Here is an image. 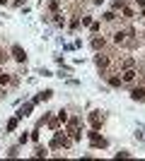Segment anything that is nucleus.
Instances as JSON below:
<instances>
[{"instance_id": "nucleus-1", "label": "nucleus", "mask_w": 145, "mask_h": 161, "mask_svg": "<svg viewBox=\"0 0 145 161\" xmlns=\"http://www.w3.org/2000/svg\"><path fill=\"white\" fill-rule=\"evenodd\" d=\"M87 137H90V144H92L94 149H104V147H107V144H109V142H107V139H104V137H102V135H99V132H97V130H92V132H87Z\"/></svg>"}, {"instance_id": "nucleus-2", "label": "nucleus", "mask_w": 145, "mask_h": 161, "mask_svg": "<svg viewBox=\"0 0 145 161\" xmlns=\"http://www.w3.org/2000/svg\"><path fill=\"white\" fill-rule=\"evenodd\" d=\"M61 147H70V139H65V135L56 132L53 139H51V149H61Z\"/></svg>"}, {"instance_id": "nucleus-3", "label": "nucleus", "mask_w": 145, "mask_h": 161, "mask_svg": "<svg viewBox=\"0 0 145 161\" xmlns=\"http://www.w3.org/2000/svg\"><path fill=\"white\" fill-rule=\"evenodd\" d=\"M12 58H15L17 63H24V60H27V53H24V48H22V46H12Z\"/></svg>"}, {"instance_id": "nucleus-4", "label": "nucleus", "mask_w": 145, "mask_h": 161, "mask_svg": "<svg viewBox=\"0 0 145 161\" xmlns=\"http://www.w3.org/2000/svg\"><path fill=\"white\" fill-rule=\"evenodd\" d=\"M32 108H34V101H29V103H24L22 108H19V113H17V118L22 120V118H27L29 113H32Z\"/></svg>"}, {"instance_id": "nucleus-5", "label": "nucleus", "mask_w": 145, "mask_h": 161, "mask_svg": "<svg viewBox=\"0 0 145 161\" xmlns=\"http://www.w3.org/2000/svg\"><path fill=\"white\" fill-rule=\"evenodd\" d=\"M128 36H133L131 29H128V32H118L116 36H114V41H116V43H126V39H128Z\"/></svg>"}, {"instance_id": "nucleus-6", "label": "nucleus", "mask_w": 145, "mask_h": 161, "mask_svg": "<svg viewBox=\"0 0 145 161\" xmlns=\"http://www.w3.org/2000/svg\"><path fill=\"white\" fill-rule=\"evenodd\" d=\"M133 79H136V70L126 67V70H123V77H121V82H133Z\"/></svg>"}, {"instance_id": "nucleus-7", "label": "nucleus", "mask_w": 145, "mask_h": 161, "mask_svg": "<svg viewBox=\"0 0 145 161\" xmlns=\"http://www.w3.org/2000/svg\"><path fill=\"white\" fill-rule=\"evenodd\" d=\"M90 123H92V130H97L99 125H102V118H99V113H97V111L90 116Z\"/></svg>"}, {"instance_id": "nucleus-8", "label": "nucleus", "mask_w": 145, "mask_h": 161, "mask_svg": "<svg viewBox=\"0 0 145 161\" xmlns=\"http://www.w3.org/2000/svg\"><path fill=\"white\" fill-rule=\"evenodd\" d=\"M51 96H53V92H51V89H46V92H41V94L34 99V103H39V101H48Z\"/></svg>"}, {"instance_id": "nucleus-9", "label": "nucleus", "mask_w": 145, "mask_h": 161, "mask_svg": "<svg viewBox=\"0 0 145 161\" xmlns=\"http://www.w3.org/2000/svg\"><path fill=\"white\" fill-rule=\"evenodd\" d=\"M131 99H133V101H145V89H133Z\"/></svg>"}, {"instance_id": "nucleus-10", "label": "nucleus", "mask_w": 145, "mask_h": 161, "mask_svg": "<svg viewBox=\"0 0 145 161\" xmlns=\"http://www.w3.org/2000/svg\"><path fill=\"white\" fill-rule=\"evenodd\" d=\"M17 123H19V118H10L7 125H5V130H7V132H15V130H17Z\"/></svg>"}, {"instance_id": "nucleus-11", "label": "nucleus", "mask_w": 145, "mask_h": 161, "mask_svg": "<svg viewBox=\"0 0 145 161\" xmlns=\"http://www.w3.org/2000/svg\"><path fill=\"white\" fill-rule=\"evenodd\" d=\"M94 63H97V67H107V65H109V58H104V55H97V58H94Z\"/></svg>"}, {"instance_id": "nucleus-12", "label": "nucleus", "mask_w": 145, "mask_h": 161, "mask_svg": "<svg viewBox=\"0 0 145 161\" xmlns=\"http://www.w3.org/2000/svg\"><path fill=\"white\" fill-rule=\"evenodd\" d=\"M92 48H97V51L104 48V39H94V41H92Z\"/></svg>"}, {"instance_id": "nucleus-13", "label": "nucleus", "mask_w": 145, "mask_h": 161, "mask_svg": "<svg viewBox=\"0 0 145 161\" xmlns=\"http://www.w3.org/2000/svg\"><path fill=\"white\" fill-rule=\"evenodd\" d=\"M109 84H111V87H121V77H111Z\"/></svg>"}, {"instance_id": "nucleus-14", "label": "nucleus", "mask_w": 145, "mask_h": 161, "mask_svg": "<svg viewBox=\"0 0 145 161\" xmlns=\"http://www.w3.org/2000/svg\"><path fill=\"white\" fill-rule=\"evenodd\" d=\"M34 156H46V149H44V147H36V152H34Z\"/></svg>"}, {"instance_id": "nucleus-15", "label": "nucleus", "mask_w": 145, "mask_h": 161, "mask_svg": "<svg viewBox=\"0 0 145 161\" xmlns=\"http://www.w3.org/2000/svg\"><path fill=\"white\" fill-rule=\"evenodd\" d=\"M104 19H107V22H114V19H116V15H114V12H107V15H104Z\"/></svg>"}, {"instance_id": "nucleus-16", "label": "nucleus", "mask_w": 145, "mask_h": 161, "mask_svg": "<svg viewBox=\"0 0 145 161\" xmlns=\"http://www.w3.org/2000/svg\"><path fill=\"white\" fill-rule=\"evenodd\" d=\"M80 22H82V24H85V27H90V24H92V17H82V19H80Z\"/></svg>"}, {"instance_id": "nucleus-17", "label": "nucleus", "mask_w": 145, "mask_h": 161, "mask_svg": "<svg viewBox=\"0 0 145 161\" xmlns=\"http://www.w3.org/2000/svg\"><path fill=\"white\" fill-rule=\"evenodd\" d=\"M58 120H61V123H65V120H68V116H65V111H61V113H58Z\"/></svg>"}, {"instance_id": "nucleus-18", "label": "nucleus", "mask_w": 145, "mask_h": 161, "mask_svg": "<svg viewBox=\"0 0 145 161\" xmlns=\"http://www.w3.org/2000/svg\"><path fill=\"white\" fill-rule=\"evenodd\" d=\"M70 27H72V29H77V27H80V19H77V17H75V19H70Z\"/></svg>"}, {"instance_id": "nucleus-19", "label": "nucleus", "mask_w": 145, "mask_h": 161, "mask_svg": "<svg viewBox=\"0 0 145 161\" xmlns=\"http://www.w3.org/2000/svg\"><path fill=\"white\" fill-rule=\"evenodd\" d=\"M2 60H7V55H5V51H0V63H2Z\"/></svg>"}, {"instance_id": "nucleus-20", "label": "nucleus", "mask_w": 145, "mask_h": 161, "mask_svg": "<svg viewBox=\"0 0 145 161\" xmlns=\"http://www.w3.org/2000/svg\"><path fill=\"white\" fill-rule=\"evenodd\" d=\"M136 2H138V5H140V7H145V0H136Z\"/></svg>"}, {"instance_id": "nucleus-21", "label": "nucleus", "mask_w": 145, "mask_h": 161, "mask_svg": "<svg viewBox=\"0 0 145 161\" xmlns=\"http://www.w3.org/2000/svg\"><path fill=\"white\" fill-rule=\"evenodd\" d=\"M102 2H104V0H94V5H102Z\"/></svg>"}, {"instance_id": "nucleus-22", "label": "nucleus", "mask_w": 145, "mask_h": 161, "mask_svg": "<svg viewBox=\"0 0 145 161\" xmlns=\"http://www.w3.org/2000/svg\"><path fill=\"white\" fill-rule=\"evenodd\" d=\"M0 75H2V72H0Z\"/></svg>"}]
</instances>
